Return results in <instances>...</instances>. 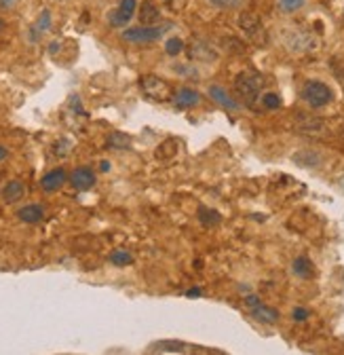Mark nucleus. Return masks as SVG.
<instances>
[{"label": "nucleus", "mask_w": 344, "mask_h": 355, "mask_svg": "<svg viewBox=\"0 0 344 355\" xmlns=\"http://www.w3.org/2000/svg\"><path fill=\"white\" fill-rule=\"evenodd\" d=\"M262 87L264 78L253 70H243L235 78V92L247 106H253L257 102V98L262 94Z\"/></svg>", "instance_id": "f257e3e1"}, {"label": "nucleus", "mask_w": 344, "mask_h": 355, "mask_svg": "<svg viewBox=\"0 0 344 355\" xmlns=\"http://www.w3.org/2000/svg\"><path fill=\"white\" fill-rule=\"evenodd\" d=\"M140 87H142V94L152 100V102H167L174 98V92H171V85L154 74H146L142 76L140 80Z\"/></svg>", "instance_id": "f03ea898"}, {"label": "nucleus", "mask_w": 344, "mask_h": 355, "mask_svg": "<svg viewBox=\"0 0 344 355\" xmlns=\"http://www.w3.org/2000/svg\"><path fill=\"white\" fill-rule=\"evenodd\" d=\"M334 94L332 89L321 83V80H309L302 87V100L311 106V108H323L332 102Z\"/></svg>", "instance_id": "7ed1b4c3"}, {"label": "nucleus", "mask_w": 344, "mask_h": 355, "mask_svg": "<svg viewBox=\"0 0 344 355\" xmlns=\"http://www.w3.org/2000/svg\"><path fill=\"white\" fill-rule=\"evenodd\" d=\"M169 26H165V28H159V26H136V28H127V30H123V40L125 42H132V44H148V42H156L163 34H165V30H167Z\"/></svg>", "instance_id": "20e7f679"}, {"label": "nucleus", "mask_w": 344, "mask_h": 355, "mask_svg": "<svg viewBox=\"0 0 344 355\" xmlns=\"http://www.w3.org/2000/svg\"><path fill=\"white\" fill-rule=\"evenodd\" d=\"M186 53H188V60L192 62H205V64H216L220 53L216 51L211 42L207 40H201V38H194L188 47H186Z\"/></svg>", "instance_id": "39448f33"}, {"label": "nucleus", "mask_w": 344, "mask_h": 355, "mask_svg": "<svg viewBox=\"0 0 344 355\" xmlns=\"http://www.w3.org/2000/svg\"><path fill=\"white\" fill-rule=\"evenodd\" d=\"M285 47L293 53H309L317 47V38L309 32L293 30V32L285 34Z\"/></svg>", "instance_id": "423d86ee"}, {"label": "nucleus", "mask_w": 344, "mask_h": 355, "mask_svg": "<svg viewBox=\"0 0 344 355\" xmlns=\"http://www.w3.org/2000/svg\"><path fill=\"white\" fill-rule=\"evenodd\" d=\"M245 302L249 306V313L253 320L262 322V324H277L279 322V313L273 306H266L264 302H260L257 296H245Z\"/></svg>", "instance_id": "0eeeda50"}, {"label": "nucleus", "mask_w": 344, "mask_h": 355, "mask_svg": "<svg viewBox=\"0 0 344 355\" xmlns=\"http://www.w3.org/2000/svg\"><path fill=\"white\" fill-rule=\"evenodd\" d=\"M138 9V0H120L118 7L110 13V24L114 28H125L129 26V21L134 19Z\"/></svg>", "instance_id": "6e6552de"}, {"label": "nucleus", "mask_w": 344, "mask_h": 355, "mask_svg": "<svg viewBox=\"0 0 344 355\" xmlns=\"http://www.w3.org/2000/svg\"><path fill=\"white\" fill-rule=\"evenodd\" d=\"M296 129L300 133H305V136L321 138V136H325V131H327V123L323 119H317V116H298Z\"/></svg>", "instance_id": "1a4fd4ad"}, {"label": "nucleus", "mask_w": 344, "mask_h": 355, "mask_svg": "<svg viewBox=\"0 0 344 355\" xmlns=\"http://www.w3.org/2000/svg\"><path fill=\"white\" fill-rule=\"evenodd\" d=\"M239 28L253 40H257L262 36V19L257 17L253 11H243L239 15Z\"/></svg>", "instance_id": "9d476101"}, {"label": "nucleus", "mask_w": 344, "mask_h": 355, "mask_svg": "<svg viewBox=\"0 0 344 355\" xmlns=\"http://www.w3.org/2000/svg\"><path fill=\"white\" fill-rule=\"evenodd\" d=\"M70 182L76 191H89L96 184V171L91 167H76L70 175Z\"/></svg>", "instance_id": "9b49d317"}, {"label": "nucleus", "mask_w": 344, "mask_h": 355, "mask_svg": "<svg viewBox=\"0 0 344 355\" xmlns=\"http://www.w3.org/2000/svg\"><path fill=\"white\" fill-rule=\"evenodd\" d=\"M209 98H211L213 102H216L218 106L226 108V110H233V112L241 110V104L226 92L224 87H220V85H211V87H209Z\"/></svg>", "instance_id": "f8f14e48"}, {"label": "nucleus", "mask_w": 344, "mask_h": 355, "mask_svg": "<svg viewBox=\"0 0 344 355\" xmlns=\"http://www.w3.org/2000/svg\"><path fill=\"white\" fill-rule=\"evenodd\" d=\"M66 180H68L66 169L64 167H55V169H51V171H47L45 175H42L40 187L45 189L47 193H55V191H60L66 184Z\"/></svg>", "instance_id": "ddd939ff"}, {"label": "nucleus", "mask_w": 344, "mask_h": 355, "mask_svg": "<svg viewBox=\"0 0 344 355\" xmlns=\"http://www.w3.org/2000/svg\"><path fill=\"white\" fill-rule=\"evenodd\" d=\"M201 102V96L197 89H190V87H180L178 92L174 94V98H171V104H174L176 108H192Z\"/></svg>", "instance_id": "4468645a"}, {"label": "nucleus", "mask_w": 344, "mask_h": 355, "mask_svg": "<svg viewBox=\"0 0 344 355\" xmlns=\"http://www.w3.org/2000/svg\"><path fill=\"white\" fill-rule=\"evenodd\" d=\"M17 216L21 222H26V225H36V222H40L42 216H45V207H42L40 203H30V205H24L17 211Z\"/></svg>", "instance_id": "2eb2a0df"}, {"label": "nucleus", "mask_w": 344, "mask_h": 355, "mask_svg": "<svg viewBox=\"0 0 344 355\" xmlns=\"http://www.w3.org/2000/svg\"><path fill=\"white\" fill-rule=\"evenodd\" d=\"M0 195H3V201H5V203H17V201L26 195V187H24V182H19V180H9V182L3 187V191H0Z\"/></svg>", "instance_id": "dca6fc26"}, {"label": "nucleus", "mask_w": 344, "mask_h": 355, "mask_svg": "<svg viewBox=\"0 0 344 355\" xmlns=\"http://www.w3.org/2000/svg\"><path fill=\"white\" fill-rule=\"evenodd\" d=\"M159 19H161V11L154 7L152 0H144L142 9H140V21H142V26H154V24H159Z\"/></svg>", "instance_id": "f3484780"}, {"label": "nucleus", "mask_w": 344, "mask_h": 355, "mask_svg": "<svg viewBox=\"0 0 344 355\" xmlns=\"http://www.w3.org/2000/svg\"><path fill=\"white\" fill-rule=\"evenodd\" d=\"M293 161L298 165H305V167H315V165L321 163V155L315 153V150H302V153L293 155Z\"/></svg>", "instance_id": "a211bd4d"}, {"label": "nucleus", "mask_w": 344, "mask_h": 355, "mask_svg": "<svg viewBox=\"0 0 344 355\" xmlns=\"http://www.w3.org/2000/svg\"><path fill=\"white\" fill-rule=\"evenodd\" d=\"M293 273H296L298 277H302V279H311L313 273H315V269H313V264H311L309 258H298V260L293 262Z\"/></svg>", "instance_id": "6ab92c4d"}, {"label": "nucleus", "mask_w": 344, "mask_h": 355, "mask_svg": "<svg viewBox=\"0 0 344 355\" xmlns=\"http://www.w3.org/2000/svg\"><path fill=\"white\" fill-rule=\"evenodd\" d=\"M49 28H51V13H49V11H42V13L38 15V19H36L34 28H32L34 38H36V36H42Z\"/></svg>", "instance_id": "aec40b11"}, {"label": "nucleus", "mask_w": 344, "mask_h": 355, "mask_svg": "<svg viewBox=\"0 0 344 355\" xmlns=\"http://www.w3.org/2000/svg\"><path fill=\"white\" fill-rule=\"evenodd\" d=\"M106 142H108L110 148H129V146H132V138H129L127 133H120V131L110 133Z\"/></svg>", "instance_id": "412c9836"}, {"label": "nucleus", "mask_w": 344, "mask_h": 355, "mask_svg": "<svg viewBox=\"0 0 344 355\" xmlns=\"http://www.w3.org/2000/svg\"><path fill=\"white\" fill-rule=\"evenodd\" d=\"M110 262L114 266H129V264L134 262V256L129 254V252H125V250H116V252L110 254Z\"/></svg>", "instance_id": "4be33fe9"}, {"label": "nucleus", "mask_w": 344, "mask_h": 355, "mask_svg": "<svg viewBox=\"0 0 344 355\" xmlns=\"http://www.w3.org/2000/svg\"><path fill=\"white\" fill-rule=\"evenodd\" d=\"M305 0H277V7L281 13H296L298 9H302Z\"/></svg>", "instance_id": "5701e85b"}, {"label": "nucleus", "mask_w": 344, "mask_h": 355, "mask_svg": "<svg viewBox=\"0 0 344 355\" xmlns=\"http://www.w3.org/2000/svg\"><path fill=\"white\" fill-rule=\"evenodd\" d=\"M165 51L169 55H180V51H184V40L182 38H169L165 42Z\"/></svg>", "instance_id": "b1692460"}, {"label": "nucleus", "mask_w": 344, "mask_h": 355, "mask_svg": "<svg viewBox=\"0 0 344 355\" xmlns=\"http://www.w3.org/2000/svg\"><path fill=\"white\" fill-rule=\"evenodd\" d=\"M262 104H264V108H269V110H277V108H281V98H279L277 94H264Z\"/></svg>", "instance_id": "393cba45"}, {"label": "nucleus", "mask_w": 344, "mask_h": 355, "mask_svg": "<svg viewBox=\"0 0 344 355\" xmlns=\"http://www.w3.org/2000/svg\"><path fill=\"white\" fill-rule=\"evenodd\" d=\"M207 3H209L213 9H230V7L239 5L241 0H207Z\"/></svg>", "instance_id": "a878e982"}, {"label": "nucleus", "mask_w": 344, "mask_h": 355, "mask_svg": "<svg viewBox=\"0 0 344 355\" xmlns=\"http://www.w3.org/2000/svg\"><path fill=\"white\" fill-rule=\"evenodd\" d=\"M163 5H165V7H167L169 11L178 13V11H182V9H184L186 0H163Z\"/></svg>", "instance_id": "bb28decb"}, {"label": "nucleus", "mask_w": 344, "mask_h": 355, "mask_svg": "<svg viewBox=\"0 0 344 355\" xmlns=\"http://www.w3.org/2000/svg\"><path fill=\"white\" fill-rule=\"evenodd\" d=\"M176 72H184V74H188V78H199V72L192 68H186V66H176Z\"/></svg>", "instance_id": "cd10ccee"}, {"label": "nucleus", "mask_w": 344, "mask_h": 355, "mask_svg": "<svg viewBox=\"0 0 344 355\" xmlns=\"http://www.w3.org/2000/svg\"><path fill=\"white\" fill-rule=\"evenodd\" d=\"M309 318V311L307 309H296L293 311V320H307Z\"/></svg>", "instance_id": "c85d7f7f"}, {"label": "nucleus", "mask_w": 344, "mask_h": 355, "mask_svg": "<svg viewBox=\"0 0 344 355\" xmlns=\"http://www.w3.org/2000/svg\"><path fill=\"white\" fill-rule=\"evenodd\" d=\"M7 157H9V150H7L5 146H0V163H3V161H5Z\"/></svg>", "instance_id": "c756f323"}, {"label": "nucleus", "mask_w": 344, "mask_h": 355, "mask_svg": "<svg viewBox=\"0 0 344 355\" xmlns=\"http://www.w3.org/2000/svg\"><path fill=\"white\" fill-rule=\"evenodd\" d=\"M15 3V0H0V5H3V7H11Z\"/></svg>", "instance_id": "7c9ffc66"}, {"label": "nucleus", "mask_w": 344, "mask_h": 355, "mask_svg": "<svg viewBox=\"0 0 344 355\" xmlns=\"http://www.w3.org/2000/svg\"><path fill=\"white\" fill-rule=\"evenodd\" d=\"M338 187H340V191L344 193V175H340V180H338Z\"/></svg>", "instance_id": "2f4dec72"}, {"label": "nucleus", "mask_w": 344, "mask_h": 355, "mask_svg": "<svg viewBox=\"0 0 344 355\" xmlns=\"http://www.w3.org/2000/svg\"><path fill=\"white\" fill-rule=\"evenodd\" d=\"M201 294V290H188V296H199Z\"/></svg>", "instance_id": "473e14b6"}, {"label": "nucleus", "mask_w": 344, "mask_h": 355, "mask_svg": "<svg viewBox=\"0 0 344 355\" xmlns=\"http://www.w3.org/2000/svg\"><path fill=\"white\" fill-rule=\"evenodd\" d=\"M340 83H342V87H344V74H340Z\"/></svg>", "instance_id": "72a5a7b5"}, {"label": "nucleus", "mask_w": 344, "mask_h": 355, "mask_svg": "<svg viewBox=\"0 0 344 355\" xmlns=\"http://www.w3.org/2000/svg\"><path fill=\"white\" fill-rule=\"evenodd\" d=\"M0 28H3V19H0Z\"/></svg>", "instance_id": "f704fd0d"}]
</instances>
